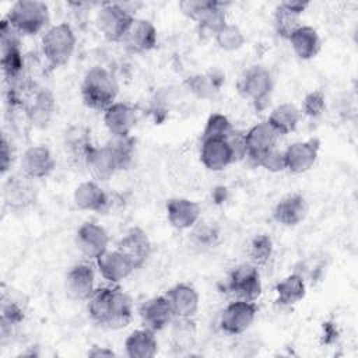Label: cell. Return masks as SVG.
Returning <instances> with one entry per match:
<instances>
[{
    "mask_svg": "<svg viewBox=\"0 0 358 358\" xmlns=\"http://www.w3.org/2000/svg\"><path fill=\"white\" fill-rule=\"evenodd\" d=\"M215 3L217 1L213 0H185L179 3V8L187 18L199 22L214 7Z\"/></svg>",
    "mask_w": 358,
    "mask_h": 358,
    "instance_id": "40",
    "label": "cell"
},
{
    "mask_svg": "<svg viewBox=\"0 0 358 358\" xmlns=\"http://www.w3.org/2000/svg\"><path fill=\"white\" fill-rule=\"evenodd\" d=\"M257 313L255 301L235 299L228 303L220 316V327L227 334H242L253 323Z\"/></svg>",
    "mask_w": 358,
    "mask_h": 358,
    "instance_id": "8",
    "label": "cell"
},
{
    "mask_svg": "<svg viewBox=\"0 0 358 358\" xmlns=\"http://www.w3.org/2000/svg\"><path fill=\"white\" fill-rule=\"evenodd\" d=\"M123 252L136 268L141 267L151 255V242L144 229L140 227L130 228L117 242V248Z\"/></svg>",
    "mask_w": 358,
    "mask_h": 358,
    "instance_id": "16",
    "label": "cell"
},
{
    "mask_svg": "<svg viewBox=\"0 0 358 358\" xmlns=\"http://www.w3.org/2000/svg\"><path fill=\"white\" fill-rule=\"evenodd\" d=\"M84 164L91 175L98 180H108L117 171H122L119 161L108 143L102 147H95L90 144L85 150Z\"/></svg>",
    "mask_w": 358,
    "mask_h": 358,
    "instance_id": "10",
    "label": "cell"
},
{
    "mask_svg": "<svg viewBox=\"0 0 358 358\" xmlns=\"http://www.w3.org/2000/svg\"><path fill=\"white\" fill-rule=\"evenodd\" d=\"M24 319V309L22 306L14 299L3 298L1 306V326H14L21 323Z\"/></svg>",
    "mask_w": 358,
    "mask_h": 358,
    "instance_id": "42",
    "label": "cell"
},
{
    "mask_svg": "<svg viewBox=\"0 0 358 358\" xmlns=\"http://www.w3.org/2000/svg\"><path fill=\"white\" fill-rule=\"evenodd\" d=\"M319 150L320 141L317 138H309L291 144L284 151L287 169L292 173H303L309 171L317 159Z\"/></svg>",
    "mask_w": 358,
    "mask_h": 358,
    "instance_id": "13",
    "label": "cell"
},
{
    "mask_svg": "<svg viewBox=\"0 0 358 358\" xmlns=\"http://www.w3.org/2000/svg\"><path fill=\"white\" fill-rule=\"evenodd\" d=\"M124 351L130 358H152L158 352L154 331L144 327L131 331L124 340Z\"/></svg>",
    "mask_w": 358,
    "mask_h": 358,
    "instance_id": "28",
    "label": "cell"
},
{
    "mask_svg": "<svg viewBox=\"0 0 358 358\" xmlns=\"http://www.w3.org/2000/svg\"><path fill=\"white\" fill-rule=\"evenodd\" d=\"M173 317H193L199 309L197 291L185 282L171 287L165 294Z\"/></svg>",
    "mask_w": 358,
    "mask_h": 358,
    "instance_id": "19",
    "label": "cell"
},
{
    "mask_svg": "<svg viewBox=\"0 0 358 358\" xmlns=\"http://www.w3.org/2000/svg\"><path fill=\"white\" fill-rule=\"evenodd\" d=\"M273 252V242L267 235H257L253 238L249 249V255L255 264H264Z\"/></svg>",
    "mask_w": 358,
    "mask_h": 358,
    "instance_id": "39",
    "label": "cell"
},
{
    "mask_svg": "<svg viewBox=\"0 0 358 358\" xmlns=\"http://www.w3.org/2000/svg\"><path fill=\"white\" fill-rule=\"evenodd\" d=\"M232 123L222 113H213L208 116L204 130L201 133V140L206 138H228V136L234 131Z\"/></svg>",
    "mask_w": 358,
    "mask_h": 358,
    "instance_id": "37",
    "label": "cell"
},
{
    "mask_svg": "<svg viewBox=\"0 0 358 358\" xmlns=\"http://www.w3.org/2000/svg\"><path fill=\"white\" fill-rule=\"evenodd\" d=\"M201 208L199 203L185 199L173 197L166 201V217L169 224L176 229H189L200 218Z\"/></svg>",
    "mask_w": 358,
    "mask_h": 358,
    "instance_id": "23",
    "label": "cell"
},
{
    "mask_svg": "<svg viewBox=\"0 0 358 358\" xmlns=\"http://www.w3.org/2000/svg\"><path fill=\"white\" fill-rule=\"evenodd\" d=\"M138 313L143 326L152 331H159L165 329L173 320V315L165 295H158L145 301L140 306Z\"/></svg>",
    "mask_w": 358,
    "mask_h": 358,
    "instance_id": "24",
    "label": "cell"
},
{
    "mask_svg": "<svg viewBox=\"0 0 358 358\" xmlns=\"http://www.w3.org/2000/svg\"><path fill=\"white\" fill-rule=\"evenodd\" d=\"M282 7H285L287 10H289V11H292V13H296V14H302L305 10H306V7L309 6V3L308 1H301V0H287V1H282V3H280Z\"/></svg>",
    "mask_w": 358,
    "mask_h": 358,
    "instance_id": "45",
    "label": "cell"
},
{
    "mask_svg": "<svg viewBox=\"0 0 358 358\" xmlns=\"http://www.w3.org/2000/svg\"><path fill=\"white\" fill-rule=\"evenodd\" d=\"M4 203L13 208H25L35 200V187L31 183V178L22 175H13L4 183L3 187Z\"/></svg>",
    "mask_w": 358,
    "mask_h": 358,
    "instance_id": "25",
    "label": "cell"
},
{
    "mask_svg": "<svg viewBox=\"0 0 358 358\" xmlns=\"http://www.w3.org/2000/svg\"><path fill=\"white\" fill-rule=\"evenodd\" d=\"M273 76L263 66H250L236 83L238 92L249 99L256 109H264L273 91Z\"/></svg>",
    "mask_w": 358,
    "mask_h": 358,
    "instance_id": "5",
    "label": "cell"
},
{
    "mask_svg": "<svg viewBox=\"0 0 358 358\" xmlns=\"http://www.w3.org/2000/svg\"><path fill=\"white\" fill-rule=\"evenodd\" d=\"M308 214V203L302 194L292 193L282 197L273 208V218L275 222L294 227L298 225Z\"/></svg>",
    "mask_w": 358,
    "mask_h": 358,
    "instance_id": "26",
    "label": "cell"
},
{
    "mask_svg": "<svg viewBox=\"0 0 358 358\" xmlns=\"http://www.w3.org/2000/svg\"><path fill=\"white\" fill-rule=\"evenodd\" d=\"M56 112V101L49 90H38L25 103V113L32 126L45 129L49 126Z\"/></svg>",
    "mask_w": 358,
    "mask_h": 358,
    "instance_id": "21",
    "label": "cell"
},
{
    "mask_svg": "<svg viewBox=\"0 0 358 358\" xmlns=\"http://www.w3.org/2000/svg\"><path fill=\"white\" fill-rule=\"evenodd\" d=\"M326 109V96L320 90L310 91L305 95L302 102V112L309 117L320 116Z\"/></svg>",
    "mask_w": 358,
    "mask_h": 358,
    "instance_id": "41",
    "label": "cell"
},
{
    "mask_svg": "<svg viewBox=\"0 0 358 358\" xmlns=\"http://www.w3.org/2000/svg\"><path fill=\"white\" fill-rule=\"evenodd\" d=\"M299 17V14L292 13L281 4H278L274 13V28L277 35L284 39H288L301 27Z\"/></svg>",
    "mask_w": 358,
    "mask_h": 358,
    "instance_id": "35",
    "label": "cell"
},
{
    "mask_svg": "<svg viewBox=\"0 0 358 358\" xmlns=\"http://www.w3.org/2000/svg\"><path fill=\"white\" fill-rule=\"evenodd\" d=\"M201 164L214 172L225 169L234 162L231 147L227 138H206L200 145Z\"/></svg>",
    "mask_w": 358,
    "mask_h": 358,
    "instance_id": "22",
    "label": "cell"
},
{
    "mask_svg": "<svg viewBox=\"0 0 358 358\" xmlns=\"http://www.w3.org/2000/svg\"><path fill=\"white\" fill-rule=\"evenodd\" d=\"M227 25L225 4L217 1L214 7L197 22V32L203 39H214L221 28Z\"/></svg>",
    "mask_w": 358,
    "mask_h": 358,
    "instance_id": "33",
    "label": "cell"
},
{
    "mask_svg": "<svg viewBox=\"0 0 358 358\" xmlns=\"http://www.w3.org/2000/svg\"><path fill=\"white\" fill-rule=\"evenodd\" d=\"M280 134L268 124V122H260L252 126L245 133L246 157L257 164L263 155L275 148Z\"/></svg>",
    "mask_w": 358,
    "mask_h": 358,
    "instance_id": "11",
    "label": "cell"
},
{
    "mask_svg": "<svg viewBox=\"0 0 358 358\" xmlns=\"http://www.w3.org/2000/svg\"><path fill=\"white\" fill-rule=\"evenodd\" d=\"M299 117H301V110L294 103L285 102L275 106L271 110L267 122L280 136H285L296 129L299 123Z\"/></svg>",
    "mask_w": 358,
    "mask_h": 358,
    "instance_id": "30",
    "label": "cell"
},
{
    "mask_svg": "<svg viewBox=\"0 0 358 358\" xmlns=\"http://www.w3.org/2000/svg\"><path fill=\"white\" fill-rule=\"evenodd\" d=\"M42 55L50 69L69 63L76 49V35L67 22L50 27L42 36Z\"/></svg>",
    "mask_w": 358,
    "mask_h": 358,
    "instance_id": "3",
    "label": "cell"
},
{
    "mask_svg": "<svg viewBox=\"0 0 358 358\" xmlns=\"http://www.w3.org/2000/svg\"><path fill=\"white\" fill-rule=\"evenodd\" d=\"M224 83V76L218 71L196 74L186 80V85L192 94L200 99L214 98Z\"/></svg>",
    "mask_w": 358,
    "mask_h": 358,
    "instance_id": "31",
    "label": "cell"
},
{
    "mask_svg": "<svg viewBox=\"0 0 358 358\" xmlns=\"http://www.w3.org/2000/svg\"><path fill=\"white\" fill-rule=\"evenodd\" d=\"M76 243L84 256L96 259L108 250L109 235L103 227L95 222H84L76 232Z\"/></svg>",
    "mask_w": 358,
    "mask_h": 358,
    "instance_id": "14",
    "label": "cell"
},
{
    "mask_svg": "<svg viewBox=\"0 0 358 358\" xmlns=\"http://www.w3.org/2000/svg\"><path fill=\"white\" fill-rule=\"evenodd\" d=\"M103 123L110 136H130L137 123V110L126 102H115L103 110Z\"/></svg>",
    "mask_w": 358,
    "mask_h": 358,
    "instance_id": "20",
    "label": "cell"
},
{
    "mask_svg": "<svg viewBox=\"0 0 358 358\" xmlns=\"http://www.w3.org/2000/svg\"><path fill=\"white\" fill-rule=\"evenodd\" d=\"M0 49L1 70L7 80L20 78L24 69V56L21 50L20 34L4 18L0 25Z\"/></svg>",
    "mask_w": 358,
    "mask_h": 358,
    "instance_id": "7",
    "label": "cell"
},
{
    "mask_svg": "<svg viewBox=\"0 0 358 358\" xmlns=\"http://www.w3.org/2000/svg\"><path fill=\"white\" fill-rule=\"evenodd\" d=\"M134 21V15L117 3L105 4L96 14V28L109 42H122Z\"/></svg>",
    "mask_w": 358,
    "mask_h": 358,
    "instance_id": "6",
    "label": "cell"
},
{
    "mask_svg": "<svg viewBox=\"0 0 358 358\" xmlns=\"http://www.w3.org/2000/svg\"><path fill=\"white\" fill-rule=\"evenodd\" d=\"M88 357H94V358H99V357H115V352L112 350H109L108 347H91V350L88 351Z\"/></svg>",
    "mask_w": 358,
    "mask_h": 358,
    "instance_id": "46",
    "label": "cell"
},
{
    "mask_svg": "<svg viewBox=\"0 0 358 358\" xmlns=\"http://www.w3.org/2000/svg\"><path fill=\"white\" fill-rule=\"evenodd\" d=\"M172 344L176 348H189L196 340V323L192 317H173Z\"/></svg>",
    "mask_w": 358,
    "mask_h": 358,
    "instance_id": "34",
    "label": "cell"
},
{
    "mask_svg": "<svg viewBox=\"0 0 358 358\" xmlns=\"http://www.w3.org/2000/svg\"><path fill=\"white\" fill-rule=\"evenodd\" d=\"M95 291L94 268L87 263L73 266L66 274V292L71 299L85 301Z\"/></svg>",
    "mask_w": 358,
    "mask_h": 358,
    "instance_id": "17",
    "label": "cell"
},
{
    "mask_svg": "<svg viewBox=\"0 0 358 358\" xmlns=\"http://www.w3.org/2000/svg\"><path fill=\"white\" fill-rule=\"evenodd\" d=\"M214 41L222 50L234 52V50L241 49L245 45L246 38L238 25L227 22V25L224 28H221L220 32L215 35Z\"/></svg>",
    "mask_w": 358,
    "mask_h": 358,
    "instance_id": "36",
    "label": "cell"
},
{
    "mask_svg": "<svg viewBox=\"0 0 358 358\" xmlns=\"http://www.w3.org/2000/svg\"><path fill=\"white\" fill-rule=\"evenodd\" d=\"M6 20L20 35H36L49 24V7L38 0H20L11 6Z\"/></svg>",
    "mask_w": 358,
    "mask_h": 358,
    "instance_id": "4",
    "label": "cell"
},
{
    "mask_svg": "<svg viewBox=\"0 0 358 358\" xmlns=\"http://www.w3.org/2000/svg\"><path fill=\"white\" fill-rule=\"evenodd\" d=\"M73 200L76 207L83 211L101 213L109 204V199L105 190L92 180L78 185L73 193Z\"/></svg>",
    "mask_w": 358,
    "mask_h": 358,
    "instance_id": "27",
    "label": "cell"
},
{
    "mask_svg": "<svg viewBox=\"0 0 358 358\" xmlns=\"http://www.w3.org/2000/svg\"><path fill=\"white\" fill-rule=\"evenodd\" d=\"M119 85L115 76L105 67L90 69L81 83L83 102L95 110H106L116 102Z\"/></svg>",
    "mask_w": 358,
    "mask_h": 358,
    "instance_id": "2",
    "label": "cell"
},
{
    "mask_svg": "<svg viewBox=\"0 0 358 358\" xmlns=\"http://www.w3.org/2000/svg\"><path fill=\"white\" fill-rule=\"evenodd\" d=\"M55 166L56 161L50 150L43 144L27 148L21 157V172L31 179L48 178Z\"/></svg>",
    "mask_w": 358,
    "mask_h": 358,
    "instance_id": "12",
    "label": "cell"
},
{
    "mask_svg": "<svg viewBox=\"0 0 358 358\" xmlns=\"http://www.w3.org/2000/svg\"><path fill=\"white\" fill-rule=\"evenodd\" d=\"M256 165L264 168L268 172H281V171L287 169L285 154H284V151H281L275 147L274 150H271L266 155H263Z\"/></svg>",
    "mask_w": 358,
    "mask_h": 358,
    "instance_id": "43",
    "label": "cell"
},
{
    "mask_svg": "<svg viewBox=\"0 0 358 358\" xmlns=\"http://www.w3.org/2000/svg\"><path fill=\"white\" fill-rule=\"evenodd\" d=\"M108 144L113 150L120 169L129 168L134 154V138L131 136H112Z\"/></svg>",
    "mask_w": 358,
    "mask_h": 358,
    "instance_id": "38",
    "label": "cell"
},
{
    "mask_svg": "<svg viewBox=\"0 0 358 358\" xmlns=\"http://www.w3.org/2000/svg\"><path fill=\"white\" fill-rule=\"evenodd\" d=\"M306 292L305 281L302 275L294 273L282 278L275 285V294H277V302L284 306H291L296 302H299Z\"/></svg>",
    "mask_w": 358,
    "mask_h": 358,
    "instance_id": "32",
    "label": "cell"
},
{
    "mask_svg": "<svg viewBox=\"0 0 358 358\" xmlns=\"http://www.w3.org/2000/svg\"><path fill=\"white\" fill-rule=\"evenodd\" d=\"M227 288L236 299L256 301L262 294V281L257 267L249 263L235 267L229 274Z\"/></svg>",
    "mask_w": 358,
    "mask_h": 358,
    "instance_id": "9",
    "label": "cell"
},
{
    "mask_svg": "<svg viewBox=\"0 0 358 358\" xmlns=\"http://www.w3.org/2000/svg\"><path fill=\"white\" fill-rule=\"evenodd\" d=\"M294 53L302 59H313L320 50V38L317 31L309 25H301L289 38H288Z\"/></svg>",
    "mask_w": 358,
    "mask_h": 358,
    "instance_id": "29",
    "label": "cell"
},
{
    "mask_svg": "<svg viewBox=\"0 0 358 358\" xmlns=\"http://www.w3.org/2000/svg\"><path fill=\"white\" fill-rule=\"evenodd\" d=\"M90 317L108 329L126 327L133 316L131 298L117 285L96 288L87 299Z\"/></svg>",
    "mask_w": 358,
    "mask_h": 358,
    "instance_id": "1",
    "label": "cell"
},
{
    "mask_svg": "<svg viewBox=\"0 0 358 358\" xmlns=\"http://www.w3.org/2000/svg\"><path fill=\"white\" fill-rule=\"evenodd\" d=\"M1 173L4 175L8 168L11 166V162H13V150H11V145L10 143L7 141V138L3 136L1 138Z\"/></svg>",
    "mask_w": 358,
    "mask_h": 358,
    "instance_id": "44",
    "label": "cell"
},
{
    "mask_svg": "<svg viewBox=\"0 0 358 358\" xmlns=\"http://www.w3.org/2000/svg\"><path fill=\"white\" fill-rule=\"evenodd\" d=\"M122 43L130 53H145L157 46V29L151 21L134 18Z\"/></svg>",
    "mask_w": 358,
    "mask_h": 358,
    "instance_id": "18",
    "label": "cell"
},
{
    "mask_svg": "<svg viewBox=\"0 0 358 358\" xmlns=\"http://www.w3.org/2000/svg\"><path fill=\"white\" fill-rule=\"evenodd\" d=\"M95 260L101 275L112 284L123 281L136 270L130 259L119 249L106 250Z\"/></svg>",
    "mask_w": 358,
    "mask_h": 358,
    "instance_id": "15",
    "label": "cell"
}]
</instances>
